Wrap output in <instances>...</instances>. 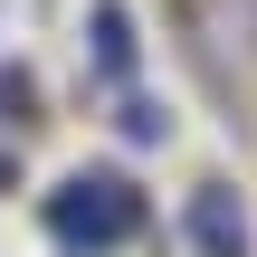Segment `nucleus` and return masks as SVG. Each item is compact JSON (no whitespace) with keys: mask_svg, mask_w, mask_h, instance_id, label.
<instances>
[{"mask_svg":"<svg viewBox=\"0 0 257 257\" xmlns=\"http://www.w3.org/2000/svg\"><path fill=\"white\" fill-rule=\"evenodd\" d=\"M86 29H95V67H105V76H134V10H124V0H95Z\"/></svg>","mask_w":257,"mask_h":257,"instance_id":"7ed1b4c3","label":"nucleus"},{"mask_svg":"<svg viewBox=\"0 0 257 257\" xmlns=\"http://www.w3.org/2000/svg\"><path fill=\"white\" fill-rule=\"evenodd\" d=\"M134 229H143V191H134L124 172H67V181L48 191V238L76 248V257L124 248Z\"/></svg>","mask_w":257,"mask_h":257,"instance_id":"f257e3e1","label":"nucleus"},{"mask_svg":"<svg viewBox=\"0 0 257 257\" xmlns=\"http://www.w3.org/2000/svg\"><path fill=\"white\" fill-rule=\"evenodd\" d=\"M181 229H191V248H200V257H248V210H238L229 191H191Z\"/></svg>","mask_w":257,"mask_h":257,"instance_id":"f03ea898","label":"nucleus"},{"mask_svg":"<svg viewBox=\"0 0 257 257\" xmlns=\"http://www.w3.org/2000/svg\"><path fill=\"white\" fill-rule=\"evenodd\" d=\"M124 143H162V114H153V105H143V95H134V105H124Z\"/></svg>","mask_w":257,"mask_h":257,"instance_id":"20e7f679","label":"nucleus"}]
</instances>
